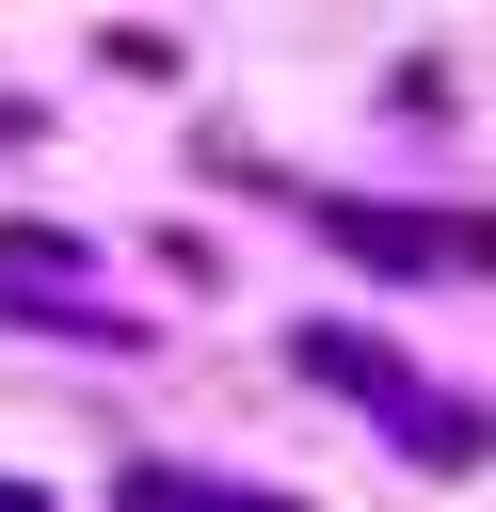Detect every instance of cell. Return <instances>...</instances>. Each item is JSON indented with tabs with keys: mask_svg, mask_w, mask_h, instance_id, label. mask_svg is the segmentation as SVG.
<instances>
[{
	"mask_svg": "<svg viewBox=\"0 0 496 512\" xmlns=\"http://www.w3.org/2000/svg\"><path fill=\"white\" fill-rule=\"evenodd\" d=\"M0 512H32V496H16V480H0Z\"/></svg>",
	"mask_w": 496,
	"mask_h": 512,
	"instance_id": "3957f363",
	"label": "cell"
},
{
	"mask_svg": "<svg viewBox=\"0 0 496 512\" xmlns=\"http://www.w3.org/2000/svg\"><path fill=\"white\" fill-rule=\"evenodd\" d=\"M336 240L384 256V272H480L496 256V224H416V208H336Z\"/></svg>",
	"mask_w": 496,
	"mask_h": 512,
	"instance_id": "6da1fadb",
	"label": "cell"
},
{
	"mask_svg": "<svg viewBox=\"0 0 496 512\" xmlns=\"http://www.w3.org/2000/svg\"><path fill=\"white\" fill-rule=\"evenodd\" d=\"M112 512H272V496H208V480H176V464H128Z\"/></svg>",
	"mask_w": 496,
	"mask_h": 512,
	"instance_id": "7a4b0ae2",
	"label": "cell"
}]
</instances>
